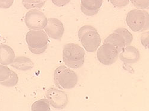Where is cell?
<instances>
[{
  "label": "cell",
  "mask_w": 149,
  "mask_h": 111,
  "mask_svg": "<svg viewBox=\"0 0 149 111\" xmlns=\"http://www.w3.org/2000/svg\"><path fill=\"white\" fill-rule=\"evenodd\" d=\"M104 43H109L114 45L117 48L119 53H120L124 47L126 46L125 41L123 37L115 32L109 35L104 41Z\"/></svg>",
  "instance_id": "14"
},
{
  "label": "cell",
  "mask_w": 149,
  "mask_h": 111,
  "mask_svg": "<svg viewBox=\"0 0 149 111\" xmlns=\"http://www.w3.org/2000/svg\"><path fill=\"white\" fill-rule=\"evenodd\" d=\"M15 57L13 49L10 46L0 45V64L7 66L11 65Z\"/></svg>",
  "instance_id": "12"
},
{
  "label": "cell",
  "mask_w": 149,
  "mask_h": 111,
  "mask_svg": "<svg viewBox=\"0 0 149 111\" xmlns=\"http://www.w3.org/2000/svg\"><path fill=\"white\" fill-rule=\"evenodd\" d=\"M54 81L59 89H72L77 85L78 77L76 72L70 68L65 65H61L54 71Z\"/></svg>",
  "instance_id": "3"
},
{
  "label": "cell",
  "mask_w": 149,
  "mask_h": 111,
  "mask_svg": "<svg viewBox=\"0 0 149 111\" xmlns=\"http://www.w3.org/2000/svg\"><path fill=\"white\" fill-rule=\"evenodd\" d=\"M85 51L80 45L69 43L63 49V61L66 66L70 68H79L85 61Z\"/></svg>",
  "instance_id": "1"
},
{
  "label": "cell",
  "mask_w": 149,
  "mask_h": 111,
  "mask_svg": "<svg viewBox=\"0 0 149 111\" xmlns=\"http://www.w3.org/2000/svg\"><path fill=\"white\" fill-rule=\"evenodd\" d=\"M110 1L115 7H123L129 4L130 0H110Z\"/></svg>",
  "instance_id": "21"
},
{
  "label": "cell",
  "mask_w": 149,
  "mask_h": 111,
  "mask_svg": "<svg viewBox=\"0 0 149 111\" xmlns=\"http://www.w3.org/2000/svg\"><path fill=\"white\" fill-rule=\"evenodd\" d=\"M126 23L134 32H143L148 29V13L146 10L134 9L130 11L126 16Z\"/></svg>",
  "instance_id": "5"
},
{
  "label": "cell",
  "mask_w": 149,
  "mask_h": 111,
  "mask_svg": "<svg viewBox=\"0 0 149 111\" xmlns=\"http://www.w3.org/2000/svg\"><path fill=\"white\" fill-rule=\"evenodd\" d=\"M14 0H0V8L7 9L11 7Z\"/></svg>",
  "instance_id": "23"
},
{
  "label": "cell",
  "mask_w": 149,
  "mask_h": 111,
  "mask_svg": "<svg viewBox=\"0 0 149 111\" xmlns=\"http://www.w3.org/2000/svg\"><path fill=\"white\" fill-rule=\"evenodd\" d=\"M97 49V58L100 63L105 65H110L116 62L119 53L114 45L104 43Z\"/></svg>",
  "instance_id": "6"
},
{
  "label": "cell",
  "mask_w": 149,
  "mask_h": 111,
  "mask_svg": "<svg viewBox=\"0 0 149 111\" xmlns=\"http://www.w3.org/2000/svg\"><path fill=\"white\" fill-rule=\"evenodd\" d=\"M47 18L43 12L38 9L29 10L24 17V22L31 30H42L47 23Z\"/></svg>",
  "instance_id": "7"
},
{
  "label": "cell",
  "mask_w": 149,
  "mask_h": 111,
  "mask_svg": "<svg viewBox=\"0 0 149 111\" xmlns=\"http://www.w3.org/2000/svg\"><path fill=\"white\" fill-rule=\"evenodd\" d=\"M140 40L141 44L145 48L148 49V32L143 33L141 34Z\"/></svg>",
  "instance_id": "22"
},
{
  "label": "cell",
  "mask_w": 149,
  "mask_h": 111,
  "mask_svg": "<svg viewBox=\"0 0 149 111\" xmlns=\"http://www.w3.org/2000/svg\"><path fill=\"white\" fill-rule=\"evenodd\" d=\"M103 4V0H81V10L88 16L96 15Z\"/></svg>",
  "instance_id": "11"
},
{
  "label": "cell",
  "mask_w": 149,
  "mask_h": 111,
  "mask_svg": "<svg viewBox=\"0 0 149 111\" xmlns=\"http://www.w3.org/2000/svg\"><path fill=\"white\" fill-rule=\"evenodd\" d=\"M31 110L32 111H49L51 110L50 104L47 99H42L33 103Z\"/></svg>",
  "instance_id": "15"
},
{
  "label": "cell",
  "mask_w": 149,
  "mask_h": 111,
  "mask_svg": "<svg viewBox=\"0 0 149 111\" xmlns=\"http://www.w3.org/2000/svg\"><path fill=\"white\" fill-rule=\"evenodd\" d=\"M44 31L48 37L55 40H60L65 32L63 24L56 18H49L44 28Z\"/></svg>",
  "instance_id": "9"
},
{
  "label": "cell",
  "mask_w": 149,
  "mask_h": 111,
  "mask_svg": "<svg viewBox=\"0 0 149 111\" xmlns=\"http://www.w3.org/2000/svg\"><path fill=\"white\" fill-rule=\"evenodd\" d=\"M70 0H52V3L57 7H63L67 5Z\"/></svg>",
  "instance_id": "24"
},
{
  "label": "cell",
  "mask_w": 149,
  "mask_h": 111,
  "mask_svg": "<svg viewBox=\"0 0 149 111\" xmlns=\"http://www.w3.org/2000/svg\"><path fill=\"white\" fill-rule=\"evenodd\" d=\"M11 70L7 67L0 64V82L7 80L11 74Z\"/></svg>",
  "instance_id": "19"
},
{
  "label": "cell",
  "mask_w": 149,
  "mask_h": 111,
  "mask_svg": "<svg viewBox=\"0 0 149 111\" xmlns=\"http://www.w3.org/2000/svg\"><path fill=\"white\" fill-rule=\"evenodd\" d=\"M46 0H23V6L28 10L38 9L42 8L45 4Z\"/></svg>",
  "instance_id": "16"
},
{
  "label": "cell",
  "mask_w": 149,
  "mask_h": 111,
  "mask_svg": "<svg viewBox=\"0 0 149 111\" xmlns=\"http://www.w3.org/2000/svg\"><path fill=\"white\" fill-rule=\"evenodd\" d=\"M18 81H19V77L15 71L11 70L10 77L5 81L0 82V84L5 86V87L11 88L16 85V84L18 83Z\"/></svg>",
  "instance_id": "18"
},
{
  "label": "cell",
  "mask_w": 149,
  "mask_h": 111,
  "mask_svg": "<svg viewBox=\"0 0 149 111\" xmlns=\"http://www.w3.org/2000/svg\"><path fill=\"white\" fill-rule=\"evenodd\" d=\"M49 104L55 109H63L68 103V96L63 90L56 88L49 89L45 94Z\"/></svg>",
  "instance_id": "8"
},
{
  "label": "cell",
  "mask_w": 149,
  "mask_h": 111,
  "mask_svg": "<svg viewBox=\"0 0 149 111\" xmlns=\"http://www.w3.org/2000/svg\"><path fill=\"white\" fill-rule=\"evenodd\" d=\"M132 5L137 9H148L149 0H130Z\"/></svg>",
  "instance_id": "20"
},
{
  "label": "cell",
  "mask_w": 149,
  "mask_h": 111,
  "mask_svg": "<svg viewBox=\"0 0 149 111\" xmlns=\"http://www.w3.org/2000/svg\"><path fill=\"white\" fill-rule=\"evenodd\" d=\"M118 58L124 64H134L139 62L140 58V54L137 48L130 45L122 49L119 54Z\"/></svg>",
  "instance_id": "10"
},
{
  "label": "cell",
  "mask_w": 149,
  "mask_h": 111,
  "mask_svg": "<svg viewBox=\"0 0 149 111\" xmlns=\"http://www.w3.org/2000/svg\"><path fill=\"white\" fill-rule=\"evenodd\" d=\"M114 32L120 34L123 37V38L125 41L126 46H128L131 45V43L133 41V36L132 33L128 29H127L126 28H120L116 29L114 31Z\"/></svg>",
  "instance_id": "17"
},
{
  "label": "cell",
  "mask_w": 149,
  "mask_h": 111,
  "mask_svg": "<svg viewBox=\"0 0 149 111\" xmlns=\"http://www.w3.org/2000/svg\"><path fill=\"white\" fill-rule=\"evenodd\" d=\"M79 41L86 51L95 52L100 46L102 39L97 30L91 25H84L78 31Z\"/></svg>",
  "instance_id": "2"
},
{
  "label": "cell",
  "mask_w": 149,
  "mask_h": 111,
  "mask_svg": "<svg viewBox=\"0 0 149 111\" xmlns=\"http://www.w3.org/2000/svg\"><path fill=\"white\" fill-rule=\"evenodd\" d=\"M26 41L31 52L38 55L44 53L47 49L48 36L43 30H31L26 35Z\"/></svg>",
  "instance_id": "4"
},
{
  "label": "cell",
  "mask_w": 149,
  "mask_h": 111,
  "mask_svg": "<svg viewBox=\"0 0 149 111\" xmlns=\"http://www.w3.org/2000/svg\"><path fill=\"white\" fill-rule=\"evenodd\" d=\"M11 65L17 70L26 71L32 69L34 67V64L30 58L23 56H19L15 57Z\"/></svg>",
  "instance_id": "13"
}]
</instances>
